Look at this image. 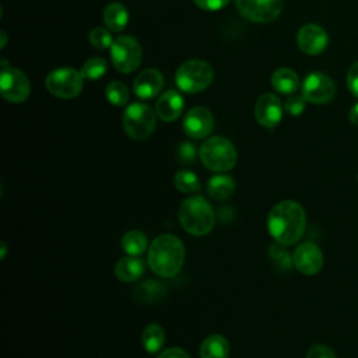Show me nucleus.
<instances>
[{"instance_id":"1","label":"nucleus","mask_w":358,"mask_h":358,"mask_svg":"<svg viewBox=\"0 0 358 358\" xmlns=\"http://www.w3.org/2000/svg\"><path fill=\"white\" fill-rule=\"evenodd\" d=\"M306 214L302 206L292 200L277 203L267 215V229L271 238L282 245L296 243L305 234Z\"/></svg>"},{"instance_id":"2","label":"nucleus","mask_w":358,"mask_h":358,"mask_svg":"<svg viewBox=\"0 0 358 358\" xmlns=\"http://www.w3.org/2000/svg\"><path fill=\"white\" fill-rule=\"evenodd\" d=\"M147 263L158 277H175L185 263V246L182 241L172 234L157 236L148 248Z\"/></svg>"},{"instance_id":"3","label":"nucleus","mask_w":358,"mask_h":358,"mask_svg":"<svg viewBox=\"0 0 358 358\" xmlns=\"http://www.w3.org/2000/svg\"><path fill=\"white\" fill-rule=\"evenodd\" d=\"M178 220L186 232L194 236H204L211 232L215 215L213 207L203 196H190L180 203Z\"/></svg>"},{"instance_id":"4","label":"nucleus","mask_w":358,"mask_h":358,"mask_svg":"<svg viewBox=\"0 0 358 358\" xmlns=\"http://www.w3.org/2000/svg\"><path fill=\"white\" fill-rule=\"evenodd\" d=\"M199 157L207 169L218 173L231 171L238 159L234 144L222 136H213L204 140L199 150Z\"/></svg>"},{"instance_id":"5","label":"nucleus","mask_w":358,"mask_h":358,"mask_svg":"<svg viewBox=\"0 0 358 358\" xmlns=\"http://www.w3.org/2000/svg\"><path fill=\"white\" fill-rule=\"evenodd\" d=\"M214 78L213 67L199 59L187 60L179 66L175 74V83L178 88L187 94H197L204 91Z\"/></svg>"},{"instance_id":"6","label":"nucleus","mask_w":358,"mask_h":358,"mask_svg":"<svg viewBox=\"0 0 358 358\" xmlns=\"http://www.w3.org/2000/svg\"><path fill=\"white\" fill-rule=\"evenodd\" d=\"M155 122H157L155 110H152L151 106L143 102L130 103L126 108L122 117V123L126 134L136 141L147 140L155 129Z\"/></svg>"},{"instance_id":"7","label":"nucleus","mask_w":358,"mask_h":358,"mask_svg":"<svg viewBox=\"0 0 358 358\" xmlns=\"http://www.w3.org/2000/svg\"><path fill=\"white\" fill-rule=\"evenodd\" d=\"M84 77L73 67H60L50 71L45 80L46 90L62 99L76 98L83 88Z\"/></svg>"},{"instance_id":"8","label":"nucleus","mask_w":358,"mask_h":358,"mask_svg":"<svg viewBox=\"0 0 358 358\" xmlns=\"http://www.w3.org/2000/svg\"><path fill=\"white\" fill-rule=\"evenodd\" d=\"M112 63L120 73H131L141 63V46L133 36L120 35L109 48Z\"/></svg>"},{"instance_id":"9","label":"nucleus","mask_w":358,"mask_h":358,"mask_svg":"<svg viewBox=\"0 0 358 358\" xmlns=\"http://www.w3.org/2000/svg\"><path fill=\"white\" fill-rule=\"evenodd\" d=\"M31 87L27 76L17 67L8 66L6 60L1 62L0 92L3 98L13 103L24 102L29 95Z\"/></svg>"},{"instance_id":"10","label":"nucleus","mask_w":358,"mask_h":358,"mask_svg":"<svg viewBox=\"0 0 358 358\" xmlns=\"http://www.w3.org/2000/svg\"><path fill=\"white\" fill-rule=\"evenodd\" d=\"M239 14L252 22H271L281 10L282 0H235Z\"/></svg>"},{"instance_id":"11","label":"nucleus","mask_w":358,"mask_h":358,"mask_svg":"<svg viewBox=\"0 0 358 358\" xmlns=\"http://www.w3.org/2000/svg\"><path fill=\"white\" fill-rule=\"evenodd\" d=\"M336 85L333 80L323 73H310L302 83V95L310 103L322 105L334 98Z\"/></svg>"},{"instance_id":"12","label":"nucleus","mask_w":358,"mask_h":358,"mask_svg":"<svg viewBox=\"0 0 358 358\" xmlns=\"http://www.w3.org/2000/svg\"><path fill=\"white\" fill-rule=\"evenodd\" d=\"M294 266L303 275H315L323 266V255L320 248L313 242H302L292 253Z\"/></svg>"},{"instance_id":"13","label":"nucleus","mask_w":358,"mask_h":358,"mask_svg":"<svg viewBox=\"0 0 358 358\" xmlns=\"http://www.w3.org/2000/svg\"><path fill=\"white\" fill-rule=\"evenodd\" d=\"M255 119L266 129L275 127L282 119V103L278 96L271 92L260 95L255 105Z\"/></svg>"},{"instance_id":"14","label":"nucleus","mask_w":358,"mask_h":358,"mask_svg":"<svg viewBox=\"0 0 358 358\" xmlns=\"http://www.w3.org/2000/svg\"><path fill=\"white\" fill-rule=\"evenodd\" d=\"M213 126H214L213 113L206 106L192 108L183 119L185 133L194 140L206 138L211 133Z\"/></svg>"},{"instance_id":"15","label":"nucleus","mask_w":358,"mask_h":358,"mask_svg":"<svg viewBox=\"0 0 358 358\" xmlns=\"http://www.w3.org/2000/svg\"><path fill=\"white\" fill-rule=\"evenodd\" d=\"M296 42L303 53L319 55L327 46V34L316 24H306L298 31Z\"/></svg>"},{"instance_id":"16","label":"nucleus","mask_w":358,"mask_h":358,"mask_svg":"<svg viewBox=\"0 0 358 358\" xmlns=\"http://www.w3.org/2000/svg\"><path fill=\"white\" fill-rule=\"evenodd\" d=\"M164 87V77L157 69L143 70L133 83L134 94L141 99L155 98Z\"/></svg>"},{"instance_id":"17","label":"nucleus","mask_w":358,"mask_h":358,"mask_svg":"<svg viewBox=\"0 0 358 358\" xmlns=\"http://www.w3.org/2000/svg\"><path fill=\"white\" fill-rule=\"evenodd\" d=\"M183 106L182 95L173 90H168L157 99L155 113L164 122H173L182 115Z\"/></svg>"},{"instance_id":"18","label":"nucleus","mask_w":358,"mask_h":358,"mask_svg":"<svg viewBox=\"0 0 358 358\" xmlns=\"http://www.w3.org/2000/svg\"><path fill=\"white\" fill-rule=\"evenodd\" d=\"M145 270V263L138 256H126L117 260L115 264V275L122 282L137 281Z\"/></svg>"},{"instance_id":"19","label":"nucleus","mask_w":358,"mask_h":358,"mask_svg":"<svg viewBox=\"0 0 358 358\" xmlns=\"http://www.w3.org/2000/svg\"><path fill=\"white\" fill-rule=\"evenodd\" d=\"M229 343L222 334H211L200 345V358H228Z\"/></svg>"},{"instance_id":"20","label":"nucleus","mask_w":358,"mask_h":358,"mask_svg":"<svg viewBox=\"0 0 358 358\" xmlns=\"http://www.w3.org/2000/svg\"><path fill=\"white\" fill-rule=\"evenodd\" d=\"M103 22L109 31L120 32L129 22L127 8L117 1L109 3L103 10Z\"/></svg>"},{"instance_id":"21","label":"nucleus","mask_w":358,"mask_h":358,"mask_svg":"<svg viewBox=\"0 0 358 358\" xmlns=\"http://www.w3.org/2000/svg\"><path fill=\"white\" fill-rule=\"evenodd\" d=\"M166 292L162 282L155 280H145L133 288V298L141 303H151L159 301Z\"/></svg>"},{"instance_id":"22","label":"nucleus","mask_w":358,"mask_h":358,"mask_svg":"<svg viewBox=\"0 0 358 358\" xmlns=\"http://www.w3.org/2000/svg\"><path fill=\"white\" fill-rule=\"evenodd\" d=\"M271 85L280 94H292L299 87V77L294 70L280 67L271 76Z\"/></svg>"},{"instance_id":"23","label":"nucleus","mask_w":358,"mask_h":358,"mask_svg":"<svg viewBox=\"0 0 358 358\" xmlns=\"http://www.w3.org/2000/svg\"><path fill=\"white\" fill-rule=\"evenodd\" d=\"M235 190V182L228 175H215L207 182V193L213 200L221 201L232 196Z\"/></svg>"},{"instance_id":"24","label":"nucleus","mask_w":358,"mask_h":358,"mask_svg":"<svg viewBox=\"0 0 358 358\" xmlns=\"http://www.w3.org/2000/svg\"><path fill=\"white\" fill-rule=\"evenodd\" d=\"M164 343H165V331L161 324L150 323L144 327L141 333V344L147 352L150 354L158 352L162 348Z\"/></svg>"},{"instance_id":"25","label":"nucleus","mask_w":358,"mask_h":358,"mask_svg":"<svg viewBox=\"0 0 358 358\" xmlns=\"http://www.w3.org/2000/svg\"><path fill=\"white\" fill-rule=\"evenodd\" d=\"M147 245V236L138 229H130L122 238V249L129 256H141L145 252Z\"/></svg>"},{"instance_id":"26","label":"nucleus","mask_w":358,"mask_h":358,"mask_svg":"<svg viewBox=\"0 0 358 358\" xmlns=\"http://www.w3.org/2000/svg\"><path fill=\"white\" fill-rule=\"evenodd\" d=\"M173 185L179 192L185 194H194V193H199L201 189V183L197 175L192 171L176 172L173 176Z\"/></svg>"},{"instance_id":"27","label":"nucleus","mask_w":358,"mask_h":358,"mask_svg":"<svg viewBox=\"0 0 358 358\" xmlns=\"http://www.w3.org/2000/svg\"><path fill=\"white\" fill-rule=\"evenodd\" d=\"M108 70V63L103 57H91L88 59L83 67H81V76L84 77V80H98L101 78Z\"/></svg>"},{"instance_id":"28","label":"nucleus","mask_w":358,"mask_h":358,"mask_svg":"<svg viewBox=\"0 0 358 358\" xmlns=\"http://www.w3.org/2000/svg\"><path fill=\"white\" fill-rule=\"evenodd\" d=\"M106 99L115 106H123L129 101V90L122 81H112L105 90Z\"/></svg>"},{"instance_id":"29","label":"nucleus","mask_w":358,"mask_h":358,"mask_svg":"<svg viewBox=\"0 0 358 358\" xmlns=\"http://www.w3.org/2000/svg\"><path fill=\"white\" fill-rule=\"evenodd\" d=\"M88 41L91 43L92 48L95 49H99V50H103V49H108L110 48V45L113 43V38L109 32V29H105L102 27H96L94 28L90 35H88Z\"/></svg>"},{"instance_id":"30","label":"nucleus","mask_w":358,"mask_h":358,"mask_svg":"<svg viewBox=\"0 0 358 358\" xmlns=\"http://www.w3.org/2000/svg\"><path fill=\"white\" fill-rule=\"evenodd\" d=\"M268 255H270L271 262L275 263L280 270H289L291 266L294 264V260L289 256V253L282 248V245H280L277 242H275V245L270 246Z\"/></svg>"},{"instance_id":"31","label":"nucleus","mask_w":358,"mask_h":358,"mask_svg":"<svg viewBox=\"0 0 358 358\" xmlns=\"http://www.w3.org/2000/svg\"><path fill=\"white\" fill-rule=\"evenodd\" d=\"M306 99L303 95H292L289 96L285 103H284V109L287 113H289L291 116H299L306 106Z\"/></svg>"},{"instance_id":"32","label":"nucleus","mask_w":358,"mask_h":358,"mask_svg":"<svg viewBox=\"0 0 358 358\" xmlns=\"http://www.w3.org/2000/svg\"><path fill=\"white\" fill-rule=\"evenodd\" d=\"M196 147L194 144L192 143H182L179 147H178V151H176V155H178V159L180 161V164L183 165H189V164H193L194 159H196Z\"/></svg>"},{"instance_id":"33","label":"nucleus","mask_w":358,"mask_h":358,"mask_svg":"<svg viewBox=\"0 0 358 358\" xmlns=\"http://www.w3.org/2000/svg\"><path fill=\"white\" fill-rule=\"evenodd\" d=\"M347 85L350 92L358 98V62H355L347 73Z\"/></svg>"},{"instance_id":"34","label":"nucleus","mask_w":358,"mask_h":358,"mask_svg":"<svg viewBox=\"0 0 358 358\" xmlns=\"http://www.w3.org/2000/svg\"><path fill=\"white\" fill-rule=\"evenodd\" d=\"M306 358H337V357L334 355V352L329 347L322 345V344H316V345L309 348V351L306 354Z\"/></svg>"},{"instance_id":"35","label":"nucleus","mask_w":358,"mask_h":358,"mask_svg":"<svg viewBox=\"0 0 358 358\" xmlns=\"http://www.w3.org/2000/svg\"><path fill=\"white\" fill-rule=\"evenodd\" d=\"M194 4L204 11H217L228 4L229 0H193Z\"/></svg>"},{"instance_id":"36","label":"nucleus","mask_w":358,"mask_h":358,"mask_svg":"<svg viewBox=\"0 0 358 358\" xmlns=\"http://www.w3.org/2000/svg\"><path fill=\"white\" fill-rule=\"evenodd\" d=\"M157 358H190V355L182 348L171 347V348H166V350L161 351Z\"/></svg>"},{"instance_id":"37","label":"nucleus","mask_w":358,"mask_h":358,"mask_svg":"<svg viewBox=\"0 0 358 358\" xmlns=\"http://www.w3.org/2000/svg\"><path fill=\"white\" fill-rule=\"evenodd\" d=\"M348 117H350V122L352 123V124H355V126H358V102L350 109V115H348Z\"/></svg>"},{"instance_id":"38","label":"nucleus","mask_w":358,"mask_h":358,"mask_svg":"<svg viewBox=\"0 0 358 358\" xmlns=\"http://www.w3.org/2000/svg\"><path fill=\"white\" fill-rule=\"evenodd\" d=\"M6 253H7V245H6V242L3 241V242H1V253H0V257L4 259V257H6Z\"/></svg>"},{"instance_id":"39","label":"nucleus","mask_w":358,"mask_h":358,"mask_svg":"<svg viewBox=\"0 0 358 358\" xmlns=\"http://www.w3.org/2000/svg\"><path fill=\"white\" fill-rule=\"evenodd\" d=\"M0 35H1V38H3V41H1V48H4V46H6V34L1 31Z\"/></svg>"}]
</instances>
